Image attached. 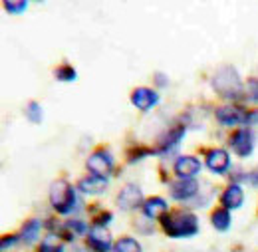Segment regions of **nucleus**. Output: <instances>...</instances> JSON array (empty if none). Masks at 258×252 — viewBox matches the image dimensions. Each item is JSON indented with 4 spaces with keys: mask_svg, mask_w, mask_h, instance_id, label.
<instances>
[{
    "mask_svg": "<svg viewBox=\"0 0 258 252\" xmlns=\"http://www.w3.org/2000/svg\"><path fill=\"white\" fill-rule=\"evenodd\" d=\"M163 230L167 232V236L173 238H189L199 232V221L193 213L187 211H171L161 219Z\"/></svg>",
    "mask_w": 258,
    "mask_h": 252,
    "instance_id": "f257e3e1",
    "label": "nucleus"
},
{
    "mask_svg": "<svg viewBox=\"0 0 258 252\" xmlns=\"http://www.w3.org/2000/svg\"><path fill=\"white\" fill-rule=\"evenodd\" d=\"M213 86L223 97H238L242 92L240 78H238L236 70L230 66H223L217 70V74L213 78Z\"/></svg>",
    "mask_w": 258,
    "mask_h": 252,
    "instance_id": "f03ea898",
    "label": "nucleus"
},
{
    "mask_svg": "<svg viewBox=\"0 0 258 252\" xmlns=\"http://www.w3.org/2000/svg\"><path fill=\"white\" fill-rule=\"evenodd\" d=\"M50 203H52V207L60 215H66L76 205V191H74L72 185H68L62 179L60 181H54L52 187H50Z\"/></svg>",
    "mask_w": 258,
    "mask_h": 252,
    "instance_id": "7ed1b4c3",
    "label": "nucleus"
},
{
    "mask_svg": "<svg viewBox=\"0 0 258 252\" xmlns=\"http://www.w3.org/2000/svg\"><path fill=\"white\" fill-rule=\"evenodd\" d=\"M86 167H88V171H90L94 177L105 179V177L111 173V169H113V157L109 155V151L99 149V151H96V153L90 155L88 163H86Z\"/></svg>",
    "mask_w": 258,
    "mask_h": 252,
    "instance_id": "20e7f679",
    "label": "nucleus"
},
{
    "mask_svg": "<svg viewBox=\"0 0 258 252\" xmlns=\"http://www.w3.org/2000/svg\"><path fill=\"white\" fill-rule=\"evenodd\" d=\"M230 147L232 151L238 155V157H248L254 149V135L250 129L242 127V129H236L232 135H230Z\"/></svg>",
    "mask_w": 258,
    "mask_h": 252,
    "instance_id": "39448f33",
    "label": "nucleus"
},
{
    "mask_svg": "<svg viewBox=\"0 0 258 252\" xmlns=\"http://www.w3.org/2000/svg\"><path fill=\"white\" fill-rule=\"evenodd\" d=\"M215 115L223 125H240V123H246V119H248V111H244L236 105H223L215 111Z\"/></svg>",
    "mask_w": 258,
    "mask_h": 252,
    "instance_id": "423d86ee",
    "label": "nucleus"
},
{
    "mask_svg": "<svg viewBox=\"0 0 258 252\" xmlns=\"http://www.w3.org/2000/svg\"><path fill=\"white\" fill-rule=\"evenodd\" d=\"M111 234L105 230V226H94L88 234V246L96 252H109L111 250Z\"/></svg>",
    "mask_w": 258,
    "mask_h": 252,
    "instance_id": "0eeeda50",
    "label": "nucleus"
},
{
    "mask_svg": "<svg viewBox=\"0 0 258 252\" xmlns=\"http://www.w3.org/2000/svg\"><path fill=\"white\" fill-rule=\"evenodd\" d=\"M199 193V183L195 179H179L171 183V197L175 201H189Z\"/></svg>",
    "mask_w": 258,
    "mask_h": 252,
    "instance_id": "6e6552de",
    "label": "nucleus"
},
{
    "mask_svg": "<svg viewBox=\"0 0 258 252\" xmlns=\"http://www.w3.org/2000/svg\"><path fill=\"white\" fill-rule=\"evenodd\" d=\"M141 201H143V193L137 185H127L117 195V207L123 209V211H131V209L139 207Z\"/></svg>",
    "mask_w": 258,
    "mask_h": 252,
    "instance_id": "1a4fd4ad",
    "label": "nucleus"
},
{
    "mask_svg": "<svg viewBox=\"0 0 258 252\" xmlns=\"http://www.w3.org/2000/svg\"><path fill=\"white\" fill-rule=\"evenodd\" d=\"M175 173L179 179H193L197 173H201V161L191 155H183L175 161Z\"/></svg>",
    "mask_w": 258,
    "mask_h": 252,
    "instance_id": "9d476101",
    "label": "nucleus"
},
{
    "mask_svg": "<svg viewBox=\"0 0 258 252\" xmlns=\"http://www.w3.org/2000/svg\"><path fill=\"white\" fill-rule=\"evenodd\" d=\"M157 101H159L157 92H153V90H149V88H137V90H133V94H131V103H133L137 109H141V111L151 109Z\"/></svg>",
    "mask_w": 258,
    "mask_h": 252,
    "instance_id": "9b49d317",
    "label": "nucleus"
},
{
    "mask_svg": "<svg viewBox=\"0 0 258 252\" xmlns=\"http://www.w3.org/2000/svg\"><path fill=\"white\" fill-rule=\"evenodd\" d=\"M205 163H207V167L213 173L223 175V173H226V169L230 167V157H228V153H226L225 149H211L207 153V161Z\"/></svg>",
    "mask_w": 258,
    "mask_h": 252,
    "instance_id": "f8f14e48",
    "label": "nucleus"
},
{
    "mask_svg": "<svg viewBox=\"0 0 258 252\" xmlns=\"http://www.w3.org/2000/svg\"><path fill=\"white\" fill-rule=\"evenodd\" d=\"M185 135V125H175L173 129H169L161 139H159V147H157V153H167L171 151Z\"/></svg>",
    "mask_w": 258,
    "mask_h": 252,
    "instance_id": "ddd939ff",
    "label": "nucleus"
},
{
    "mask_svg": "<svg viewBox=\"0 0 258 252\" xmlns=\"http://www.w3.org/2000/svg\"><path fill=\"white\" fill-rule=\"evenodd\" d=\"M242 201H244V193H242V189L236 183L226 187L225 193L221 195V203H223V207H225L226 211L228 209H238L242 205Z\"/></svg>",
    "mask_w": 258,
    "mask_h": 252,
    "instance_id": "4468645a",
    "label": "nucleus"
},
{
    "mask_svg": "<svg viewBox=\"0 0 258 252\" xmlns=\"http://www.w3.org/2000/svg\"><path fill=\"white\" fill-rule=\"evenodd\" d=\"M143 213L149 219H163L169 213V207H167V203L163 201L161 197H153L147 203H143Z\"/></svg>",
    "mask_w": 258,
    "mask_h": 252,
    "instance_id": "2eb2a0df",
    "label": "nucleus"
},
{
    "mask_svg": "<svg viewBox=\"0 0 258 252\" xmlns=\"http://www.w3.org/2000/svg\"><path fill=\"white\" fill-rule=\"evenodd\" d=\"M78 187H80L82 193L97 195V193L105 191V187H107V179H101V177H94V175H90V177H84V179L78 183Z\"/></svg>",
    "mask_w": 258,
    "mask_h": 252,
    "instance_id": "dca6fc26",
    "label": "nucleus"
},
{
    "mask_svg": "<svg viewBox=\"0 0 258 252\" xmlns=\"http://www.w3.org/2000/svg\"><path fill=\"white\" fill-rule=\"evenodd\" d=\"M40 221L38 219H32V221H28L24 226H22V232H20V240H24L26 244H32L34 240L38 238V234H40Z\"/></svg>",
    "mask_w": 258,
    "mask_h": 252,
    "instance_id": "f3484780",
    "label": "nucleus"
},
{
    "mask_svg": "<svg viewBox=\"0 0 258 252\" xmlns=\"http://www.w3.org/2000/svg\"><path fill=\"white\" fill-rule=\"evenodd\" d=\"M211 222H213V226L217 230H228V226H230V215H228V211L226 209H217L213 213V217H211Z\"/></svg>",
    "mask_w": 258,
    "mask_h": 252,
    "instance_id": "a211bd4d",
    "label": "nucleus"
},
{
    "mask_svg": "<svg viewBox=\"0 0 258 252\" xmlns=\"http://www.w3.org/2000/svg\"><path fill=\"white\" fill-rule=\"evenodd\" d=\"M115 252H141V246L135 238H129V236H123L115 242Z\"/></svg>",
    "mask_w": 258,
    "mask_h": 252,
    "instance_id": "6ab92c4d",
    "label": "nucleus"
},
{
    "mask_svg": "<svg viewBox=\"0 0 258 252\" xmlns=\"http://www.w3.org/2000/svg\"><path fill=\"white\" fill-rule=\"evenodd\" d=\"M38 252H64V246L58 242V234H48L42 244H40V250Z\"/></svg>",
    "mask_w": 258,
    "mask_h": 252,
    "instance_id": "aec40b11",
    "label": "nucleus"
},
{
    "mask_svg": "<svg viewBox=\"0 0 258 252\" xmlns=\"http://www.w3.org/2000/svg\"><path fill=\"white\" fill-rule=\"evenodd\" d=\"M56 80H60V82H74L76 80V70L72 68V66H60V68H56Z\"/></svg>",
    "mask_w": 258,
    "mask_h": 252,
    "instance_id": "412c9836",
    "label": "nucleus"
},
{
    "mask_svg": "<svg viewBox=\"0 0 258 252\" xmlns=\"http://www.w3.org/2000/svg\"><path fill=\"white\" fill-rule=\"evenodd\" d=\"M26 117L32 121V123H40L42 121V107L32 101V103H28V107H26Z\"/></svg>",
    "mask_w": 258,
    "mask_h": 252,
    "instance_id": "4be33fe9",
    "label": "nucleus"
},
{
    "mask_svg": "<svg viewBox=\"0 0 258 252\" xmlns=\"http://www.w3.org/2000/svg\"><path fill=\"white\" fill-rule=\"evenodd\" d=\"M4 8L12 14H20L26 10V2L24 0H8V2H4Z\"/></svg>",
    "mask_w": 258,
    "mask_h": 252,
    "instance_id": "5701e85b",
    "label": "nucleus"
},
{
    "mask_svg": "<svg viewBox=\"0 0 258 252\" xmlns=\"http://www.w3.org/2000/svg\"><path fill=\"white\" fill-rule=\"evenodd\" d=\"M16 240H18V236H4V238H2V250H6V248H8V244L12 246Z\"/></svg>",
    "mask_w": 258,
    "mask_h": 252,
    "instance_id": "b1692460",
    "label": "nucleus"
},
{
    "mask_svg": "<svg viewBox=\"0 0 258 252\" xmlns=\"http://www.w3.org/2000/svg\"><path fill=\"white\" fill-rule=\"evenodd\" d=\"M246 179H248V181H250L254 187H258V169H256V171H252L250 175H246Z\"/></svg>",
    "mask_w": 258,
    "mask_h": 252,
    "instance_id": "393cba45",
    "label": "nucleus"
}]
</instances>
